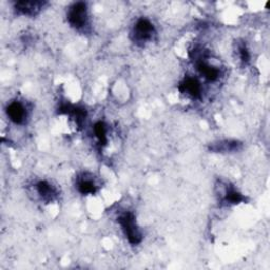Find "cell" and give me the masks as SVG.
Here are the masks:
<instances>
[{
	"label": "cell",
	"instance_id": "cell-7",
	"mask_svg": "<svg viewBox=\"0 0 270 270\" xmlns=\"http://www.w3.org/2000/svg\"><path fill=\"white\" fill-rule=\"evenodd\" d=\"M43 7L41 2H18L15 4V9L22 15H35Z\"/></svg>",
	"mask_w": 270,
	"mask_h": 270
},
{
	"label": "cell",
	"instance_id": "cell-9",
	"mask_svg": "<svg viewBox=\"0 0 270 270\" xmlns=\"http://www.w3.org/2000/svg\"><path fill=\"white\" fill-rule=\"evenodd\" d=\"M78 190L81 194H93L96 191V185L92 178L82 177L78 182Z\"/></svg>",
	"mask_w": 270,
	"mask_h": 270
},
{
	"label": "cell",
	"instance_id": "cell-3",
	"mask_svg": "<svg viewBox=\"0 0 270 270\" xmlns=\"http://www.w3.org/2000/svg\"><path fill=\"white\" fill-rule=\"evenodd\" d=\"M154 27L150 20L146 18H141L135 23L133 30L134 38L139 42H146L152 39L154 35Z\"/></svg>",
	"mask_w": 270,
	"mask_h": 270
},
{
	"label": "cell",
	"instance_id": "cell-2",
	"mask_svg": "<svg viewBox=\"0 0 270 270\" xmlns=\"http://www.w3.org/2000/svg\"><path fill=\"white\" fill-rule=\"evenodd\" d=\"M68 19L72 27L76 29L83 28L88 20V9L84 3L73 5L68 12Z\"/></svg>",
	"mask_w": 270,
	"mask_h": 270
},
{
	"label": "cell",
	"instance_id": "cell-5",
	"mask_svg": "<svg viewBox=\"0 0 270 270\" xmlns=\"http://www.w3.org/2000/svg\"><path fill=\"white\" fill-rule=\"evenodd\" d=\"M196 69L199 70L200 74L209 81H215L219 78L220 70L217 67L209 64L205 58H200L196 60Z\"/></svg>",
	"mask_w": 270,
	"mask_h": 270
},
{
	"label": "cell",
	"instance_id": "cell-4",
	"mask_svg": "<svg viewBox=\"0 0 270 270\" xmlns=\"http://www.w3.org/2000/svg\"><path fill=\"white\" fill-rule=\"evenodd\" d=\"M7 115L14 124L21 125L27 119V109L20 102H12L8 105Z\"/></svg>",
	"mask_w": 270,
	"mask_h": 270
},
{
	"label": "cell",
	"instance_id": "cell-6",
	"mask_svg": "<svg viewBox=\"0 0 270 270\" xmlns=\"http://www.w3.org/2000/svg\"><path fill=\"white\" fill-rule=\"evenodd\" d=\"M179 90L182 93L186 94L187 96H190L192 98L200 97L202 93L201 83L192 77H187L179 85Z\"/></svg>",
	"mask_w": 270,
	"mask_h": 270
},
{
	"label": "cell",
	"instance_id": "cell-10",
	"mask_svg": "<svg viewBox=\"0 0 270 270\" xmlns=\"http://www.w3.org/2000/svg\"><path fill=\"white\" fill-rule=\"evenodd\" d=\"M94 135H95V138L97 139L98 143H100L101 145H106V143L108 141L107 128L103 124V122H97V124L94 126Z\"/></svg>",
	"mask_w": 270,
	"mask_h": 270
},
{
	"label": "cell",
	"instance_id": "cell-12",
	"mask_svg": "<svg viewBox=\"0 0 270 270\" xmlns=\"http://www.w3.org/2000/svg\"><path fill=\"white\" fill-rule=\"evenodd\" d=\"M238 143L237 142H224V143H220L219 145H217L215 147V150L216 151H233L238 148Z\"/></svg>",
	"mask_w": 270,
	"mask_h": 270
},
{
	"label": "cell",
	"instance_id": "cell-8",
	"mask_svg": "<svg viewBox=\"0 0 270 270\" xmlns=\"http://www.w3.org/2000/svg\"><path fill=\"white\" fill-rule=\"evenodd\" d=\"M37 191L40 198L44 201H52L56 196V190L48 182H39L37 184Z\"/></svg>",
	"mask_w": 270,
	"mask_h": 270
},
{
	"label": "cell",
	"instance_id": "cell-1",
	"mask_svg": "<svg viewBox=\"0 0 270 270\" xmlns=\"http://www.w3.org/2000/svg\"><path fill=\"white\" fill-rule=\"evenodd\" d=\"M118 222L131 244L137 245L142 241V235L137 225L135 216L132 212H126L121 214L118 217Z\"/></svg>",
	"mask_w": 270,
	"mask_h": 270
},
{
	"label": "cell",
	"instance_id": "cell-11",
	"mask_svg": "<svg viewBox=\"0 0 270 270\" xmlns=\"http://www.w3.org/2000/svg\"><path fill=\"white\" fill-rule=\"evenodd\" d=\"M243 200H244L243 195L240 192H238L237 190L232 189V188L227 190L226 196H225V201L228 202L229 204H239Z\"/></svg>",
	"mask_w": 270,
	"mask_h": 270
},
{
	"label": "cell",
	"instance_id": "cell-13",
	"mask_svg": "<svg viewBox=\"0 0 270 270\" xmlns=\"http://www.w3.org/2000/svg\"><path fill=\"white\" fill-rule=\"evenodd\" d=\"M238 53H239V58L242 63L246 64L250 58V54H249V51H248V49L246 48V46L240 44L238 47Z\"/></svg>",
	"mask_w": 270,
	"mask_h": 270
}]
</instances>
